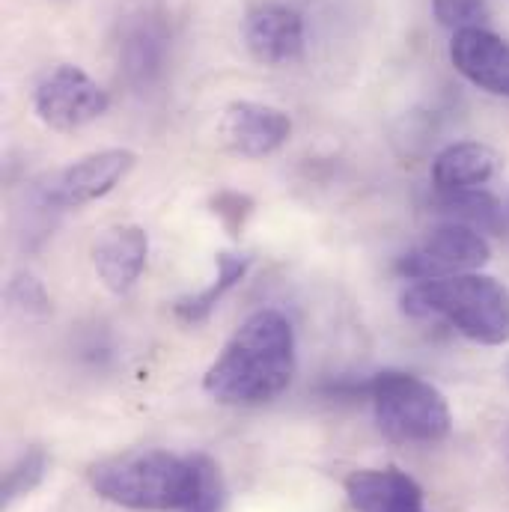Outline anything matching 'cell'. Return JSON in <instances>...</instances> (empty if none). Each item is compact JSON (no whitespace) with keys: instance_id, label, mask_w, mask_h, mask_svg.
<instances>
[{"instance_id":"obj_9","label":"cell","mask_w":509,"mask_h":512,"mask_svg":"<svg viewBox=\"0 0 509 512\" xmlns=\"http://www.w3.org/2000/svg\"><path fill=\"white\" fill-rule=\"evenodd\" d=\"M221 140L227 149H233L242 158H265L277 152L289 134L292 120L271 105L259 102H233L221 117Z\"/></svg>"},{"instance_id":"obj_12","label":"cell","mask_w":509,"mask_h":512,"mask_svg":"<svg viewBox=\"0 0 509 512\" xmlns=\"http://www.w3.org/2000/svg\"><path fill=\"white\" fill-rule=\"evenodd\" d=\"M501 164H504L501 155L492 146L480 143V140L450 143L432 161V182L444 194L471 191V188L486 185L501 170Z\"/></svg>"},{"instance_id":"obj_7","label":"cell","mask_w":509,"mask_h":512,"mask_svg":"<svg viewBox=\"0 0 509 512\" xmlns=\"http://www.w3.org/2000/svg\"><path fill=\"white\" fill-rule=\"evenodd\" d=\"M108 93L78 66H57L48 72L33 96L39 120L54 131H78L108 111Z\"/></svg>"},{"instance_id":"obj_6","label":"cell","mask_w":509,"mask_h":512,"mask_svg":"<svg viewBox=\"0 0 509 512\" xmlns=\"http://www.w3.org/2000/svg\"><path fill=\"white\" fill-rule=\"evenodd\" d=\"M137 155L131 149H102L72 161L69 167L51 173L39 185V200L51 209H78L105 194H111L134 167Z\"/></svg>"},{"instance_id":"obj_5","label":"cell","mask_w":509,"mask_h":512,"mask_svg":"<svg viewBox=\"0 0 509 512\" xmlns=\"http://www.w3.org/2000/svg\"><path fill=\"white\" fill-rule=\"evenodd\" d=\"M492 259V248L486 236L468 224L450 221L429 233L417 248L399 259V274L408 280H441L483 268Z\"/></svg>"},{"instance_id":"obj_13","label":"cell","mask_w":509,"mask_h":512,"mask_svg":"<svg viewBox=\"0 0 509 512\" xmlns=\"http://www.w3.org/2000/svg\"><path fill=\"white\" fill-rule=\"evenodd\" d=\"M346 495L355 512H387L405 504H423V489L396 468H367L346 480Z\"/></svg>"},{"instance_id":"obj_2","label":"cell","mask_w":509,"mask_h":512,"mask_svg":"<svg viewBox=\"0 0 509 512\" xmlns=\"http://www.w3.org/2000/svg\"><path fill=\"white\" fill-rule=\"evenodd\" d=\"M90 486L99 498L126 510H188L200 489V462L167 450H128L93 465Z\"/></svg>"},{"instance_id":"obj_16","label":"cell","mask_w":509,"mask_h":512,"mask_svg":"<svg viewBox=\"0 0 509 512\" xmlns=\"http://www.w3.org/2000/svg\"><path fill=\"white\" fill-rule=\"evenodd\" d=\"M45 471H48V459H45L42 450L21 453L9 465V471L3 474V504H12V501L30 495L45 480Z\"/></svg>"},{"instance_id":"obj_11","label":"cell","mask_w":509,"mask_h":512,"mask_svg":"<svg viewBox=\"0 0 509 512\" xmlns=\"http://www.w3.org/2000/svg\"><path fill=\"white\" fill-rule=\"evenodd\" d=\"M146 256H149L146 230L137 224H120V227L105 230L102 239L96 242L93 265H96L99 280L111 292L123 295L140 280V274L146 268Z\"/></svg>"},{"instance_id":"obj_4","label":"cell","mask_w":509,"mask_h":512,"mask_svg":"<svg viewBox=\"0 0 509 512\" xmlns=\"http://www.w3.org/2000/svg\"><path fill=\"white\" fill-rule=\"evenodd\" d=\"M370 399L384 438L396 444H435L453 429L444 393L411 373H379L370 382Z\"/></svg>"},{"instance_id":"obj_1","label":"cell","mask_w":509,"mask_h":512,"mask_svg":"<svg viewBox=\"0 0 509 512\" xmlns=\"http://www.w3.org/2000/svg\"><path fill=\"white\" fill-rule=\"evenodd\" d=\"M295 376V334L283 313L259 310L206 370L203 387L221 405H262L277 399Z\"/></svg>"},{"instance_id":"obj_3","label":"cell","mask_w":509,"mask_h":512,"mask_svg":"<svg viewBox=\"0 0 509 512\" xmlns=\"http://www.w3.org/2000/svg\"><path fill=\"white\" fill-rule=\"evenodd\" d=\"M402 310L414 319H444L480 346L509 343V289L480 271L411 283Z\"/></svg>"},{"instance_id":"obj_19","label":"cell","mask_w":509,"mask_h":512,"mask_svg":"<svg viewBox=\"0 0 509 512\" xmlns=\"http://www.w3.org/2000/svg\"><path fill=\"white\" fill-rule=\"evenodd\" d=\"M251 209H254L251 197L236 194V191H221L212 200V212L224 221V227L230 230V236H239V230H242L245 218L251 215Z\"/></svg>"},{"instance_id":"obj_8","label":"cell","mask_w":509,"mask_h":512,"mask_svg":"<svg viewBox=\"0 0 509 512\" xmlns=\"http://www.w3.org/2000/svg\"><path fill=\"white\" fill-rule=\"evenodd\" d=\"M450 60L474 87L509 99V42L486 27H462L453 33Z\"/></svg>"},{"instance_id":"obj_14","label":"cell","mask_w":509,"mask_h":512,"mask_svg":"<svg viewBox=\"0 0 509 512\" xmlns=\"http://www.w3.org/2000/svg\"><path fill=\"white\" fill-rule=\"evenodd\" d=\"M215 265H218V274H215V280H212L203 292L185 295V298H179V301L173 304L176 316H179L185 325H200V322H206V319L215 313V307L221 304V298L248 274L251 259L236 254H218Z\"/></svg>"},{"instance_id":"obj_18","label":"cell","mask_w":509,"mask_h":512,"mask_svg":"<svg viewBox=\"0 0 509 512\" xmlns=\"http://www.w3.org/2000/svg\"><path fill=\"white\" fill-rule=\"evenodd\" d=\"M432 9L441 24L447 27H477V21L486 15V0H432Z\"/></svg>"},{"instance_id":"obj_15","label":"cell","mask_w":509,"mask_h":512,"mask_svg":"<svg viewBox=\"0 0 509 512\" xmlns=\"http://www.w3.org/2000/svg\"><path fill=\"white\" fill-rule=\"evenodd\" d=\"M444 209L453 215V221L459 224H468L480 233H498L501 224H504V209L501 203L486 194V191H459V194H447L444 200Z\"/></svg>"},{"instance_id":"obj_20","label":"cell","mask_w":509,"mask_h":512,"mask_svg":"<svg viewBox=\"0 0 509 512\" xmlns=\"http://www.w3.org/2000/svg\"><path fill=\"white\" fill-rule=\"evenodd\" d=\"M387 512H426L423 510V504H405V507H393V510Z\"/></svg>"},{"instance_id":"obj_10","label":"cell","mask_w":509,"mask_h":512,"mask_svg":"<svg viewBox=\"0 0 509 512\" xmlns=\"http://www.w3.org/2000/svg\"><path fill=\"white\" fill-rule=\"evenodd\" d=\"M242 36L251 57L265 66L298 60L304 51V21L295 9L280 3H265L251 9L242 24Z\"/></svg>"},{"instance_id":"obj_17","label":"cell","mask_w":509,"mask_h":512,"mask_svg":"<svg viewBox=\"0 0 509 512\" xmlns=\"http://www.w3.org/2000/svg\"><path fill=\"white\" fill-rule=\"evenodd\" d=\"M200 462V489L197 498L185 512H221L224 507V483L218 474V465L209 456H197Z\"/></svg>"}]
</instances>
